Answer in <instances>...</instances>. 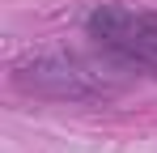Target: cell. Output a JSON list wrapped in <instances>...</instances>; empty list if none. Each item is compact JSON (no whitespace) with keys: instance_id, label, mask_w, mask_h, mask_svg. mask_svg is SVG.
Returning <instances> with one entry per match:
<instances>
[{"instance_id":"1","label":"cell","mask_w":157,"mask_h":153,"mask_svg":"<svg viewBox=\"0 0 157 153\" xmlns=\"http://www.w3.org/2000/svg\"><path fill=\"white\" fill-rule=\"evenodd\" d=\"M13 81H17V89H26L34 98H55V102H98L119 89V81L106 68L81 60L72 51L30 55L13 68Z\"/></svg>"},{"instance_id":"2","label":"cell","mask_w":157,"mask_h":153,"mask_svg":"<svg viewBox=\"0 0 157 153\" xmlns=\"http://www.w3.org/2000/svg\"><path fill=\"white\" fill-rule=\"evenodd\" d=\"M85 30L119 64L140 68V73H157V13H132L115 0H102L89 9Z\"/></svg>"}]
</instances>
